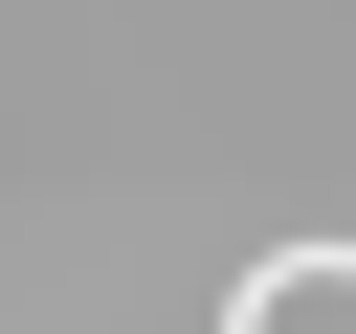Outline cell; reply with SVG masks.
I'll return each instance as SVG.
<instances>
[{
	"instance_id": "obj_1",
	"label": "cell",
	"mask_w": 356,
	"mask_h": 334,
	"mask_svg": "<svg viewBox=\"0 0 356 334\" xmlns=\"http://www.w3.org/2000/svg\"><path fill=\"white\" fill-rule=\"evenodd\" d=\"M222 334H356V245H267L222 289Z\"/></svg>"
}]
</instances>
